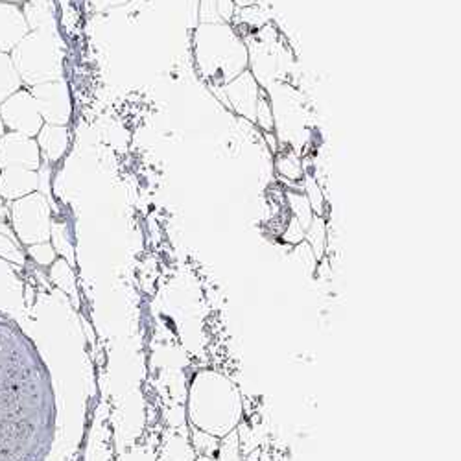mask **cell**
<instances>
[{"label": "cell", "mask_w": 461, "mask_h": 461, "mask_svg": "<svg viewBox=\"0 0 461 461\" xmlns=\"http://www.w3.org/2000/svg\"><path fill=\"white\" fill-rule=\"evenodd\" d=\"M35 98L37 109H40L45 124L52 126H67L70 121L72 104L67 84L63 80L47 82L41 86H33L30 89Z\"/></svg>", "instance_id": "obj_5"}, {"label": "cell", "mask_w": 461, "mask_h": 461, "mask_svg": "<svg viewBox=\"0 0 461 461\" xmlns=\"http://www.w3.org/2000/svg\"><path fill=\"white\" fill-rule=\"evenodd\" d=\"M23 84L33 87L61 80V50L49 30H32L10 52Z\"/></svg>", "instance_id": "obj_2"}, {"label": "cell", "mask_w": 461, "mask_h": 461, "mask_svg": "<svg viewBox=\"0 0 461 461\" xmlns=\"http://www.w3.org/2000/svg\"><path fill=\"white\" fill-rule=\"evenodd\" d=\"M28 33L24 12L17 5L0 3V52L10 54Z\"/></svg>", "instance_id": "obj_8"}, {"label": "cell", "mask_w": 461, "mask_h": 461, "mask_svg": "<svg viewBox=\"0 0 461 461\" xmlns=\"http://www.w3.org/2000/svg\"><path fill=\"white\" fill-rule=\"evenodd\" d=\"M10 167H23L37 170L41 167V151L37 140L15 131L5 133L0 139V170Z\"/></svg>", "instance_id": "obj_6"}, {"label": "cell", "mask_w": 461, "mask_h": 461, "mask_svg": "<svg viewBox=\"0 0 461 461\" xmlns=\"http://www.w3.org/2000/svg\"><path fill=\"white\" fill-rule=\"evenodd\" d=\"M23 87L21 76L10 58V54L0 52V104L10 98Z\"/></svg>", "instance_id": "obj_11"}, {"label": "cell", "mask_w": 461, "mask_h": 461, "mask_svg": "<svg viewBox=\"0 0 461 461\" xmlns=\"http://www.w3.org/2000/svg\"><path fill=\"white\" fill-rule=\"evenodd\" d=\"M0 3H10V5H19L21 0H0Z\"/></svg>", "instance_id": "obj_17"}, {"label": "cell", "mask_w": 461, "mask_h": 461, "mask_svg": "<svg viewBox=\"0 0 461 461\" xmlns=\"http://www.w3.org/2000/svg\"><path fill=\"white\" fill-rule=\"evenodd\" d=\"M30 255L40 262V264H50L52 260H54V251H52V248L49 246V244H45V242H41V244H33L32 248H30Z\"/></svg>", "instance_id": "obj_14"}, {"label": "cell", "mask_w": 461, "mask_h": 461, "mask_svg": "<svg viewBox=\"0 0 461 461\" xmlns=\"http://www.w3.org/2000/svg\"><path fill=\"white\" fill-rule=\"evenodd\" d=\"M0 119H3L5 128H8L10 131L32 139L37 137V133L41 131L45 124L40 109H37L35 98L32 96L30 91L24 89H19L0 104Z\"/></svg>", "instance_id": "obj_4"}, {"label": "cell", "mask_w": 461, "mask_h": 461, "mask_svg": "<svg viewBox=\"0 0 461 461\" xmlns=\"http://www.w3.org/2000/svg\"><path fill=\"white\" fill-rule=\"evenodd\" d=\"M223 93H225L227 104L233 107L242 119H248V121L255 119V109L262 93H260V84L249 70H244L242 74L237 76V78L229 80L225 84Z\"/></svg>", "instance_id": "obj_7"}, {"label": "cell", "mask_w": 461, "mask_h": 461, "mask_svg": "<svg viewBox=\"0 0 461 461\" xmlns=\"http://www.w3.org/2000/svg\"><path fill=\"white\" fill-rule=\"evenodd\" d=\"M0 257H5L12 262H19V264H23V260H24V257L19 251V248L15 246V242L3 233H0Z\"/></svg>", "instance_id": "obj_13"}, {"label": "cell", "mask_w": 461, "mask_h": 461, "mask_svg": "<svg viewBox=\"0 0 461 461\" xmlns=\"http://www.w3.org/2000/svg\"><path fill=\"white\" fill-rule=\"evenodd\" d=\"M0 230H3V235H8V237H12L10 229L6 227V209H5V203H3V200H0Z\"/></svg>", "instance_id": "obj_15"}, {"label": "cell", "mask_w": 461, "mask_h": 461, "mask_svg": "<svg viewBox=\"0 0 461 461\" xmlns=\"http://www.w3.org/2000/svg\"><path fill=\"white\" fill-rule=\"evenodd\" d=\"M276 167H277V172H279L281 176H286L288 179H299V177H303V165H301V159H299V156H295L292 148L283 149V153L277 158Z\"/></svg>", "instance_id": "obj_12"}, {"label": "cell", "mask_w": 461, "mask_h": 461, "mask_svg": "<svg viewBox=\"0 0 461 461\" xmlns=\"http://www.w3.org/2000/svg\"><path fill=\"white\" fill-rule=\"evenodd\" d=\"M196 61L207 78H237L249 63V52L229 24H202L196 32Z\"/></svg>", "instance_id": "obj_1"}, {"label": "cell", "mask_w": 461, "mask_h": 461, "mask_svg": "<svg viewBox=\"0 0 461 461\" xmlns=\"http://www.w3.org/2000/svg\"><path fill=\"white\" fill-rule=\"evenodd\" d=\"M5 133H6V128H5V124H3V119H0V139L5 137Z\"/></svg>", "instance_id": "obj_16"}, {"label": "cell", "mask_w": 461, "mask_h": 461, "mask_svg": "<svg viewBox=\"0 0 461 461\" xmlns=\"http://www.w3.org/2000/svg\"><path fill=\"white\" fill-rule=\"evenodd\" d=\"M12 221L17 237L28 244H41L49 239L50 230V212L47 200L32 192V194L15 200L12 205Z\"/></svg>", "instance_id": "obj_3"}, {"label": "cell", "mask_w": 461, "mask_h": 461, "mask_svg": "<svg viewBox=\"0 0 461 461\" xmlns=\"http://www.w3.org/2000/svg\"><path fill=\"white\" fill-rule=\"evenodd\" d=\"M40 185V176L35 170L23 167H10L0 172V198L5 200H19L32 192H35Z\"/></svg>", "instance_id": "obj_9"}, {"label": "cell", "mask_w": 461, "mask_h": 461, "mask_svg": "<svg viewBox=\"0 0 461 461\" xmlns=\"http://www.w3.org/2000/svg\"><path fill=\"white\" fill-rule=\"evenodd\" d=\"M37 146L47 163L59 161L68 148V131L67 126L43 124L41 131L37 133Z\"/></svg>", "instance_id": "obj_10"}]
</instances>
